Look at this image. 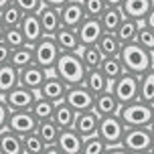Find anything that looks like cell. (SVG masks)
Returning a JSON list of instances; mask_svg holds the SVG:
<instances>
[{"label": "cell", "mask_w": 154, "mask_h": 154, "mask_svg": "<svg viewBox=\"0 0 154 154\" xmlns=\"http://www.w3.org/2000/svg\"><path fill=\"white\" fill-rule=\"evenodd\" d=\"M37 126H38V122L32 118L31 112H10L4 130L24 138V136H29V134H35V132H37Z\"/></svg>", "instance_id": "obj_9"}, {"label": "cell", "mask_w": 154, "mask_h": 154, "mask_svg": "<svg viewBox=\"0 0 154 154\" xmlns=\"http://www.w3.org/2000/svg\"><path fill=\"white\" fill-rule=\"evenodd\" d=\"M109 91L114 93V97L118 100L120 108L138 101V77L130 75V73H124L120 79H116L112 83Z\"/></svg>", "instance_id": "obj_5"}, {"label": "cell", "mask_w": 154, "mask_h": 154, "mask_svg": "<svg viewBox=\"0 0 154 154\" xmlns=\"http://www.w3.org/2000/svg\"><path fill=\"white\" fill-rule=\"evenodd\" d=\"M53 41H55V45H57V49H59V53H79V49H81L77 32L73 29L61 26L53 35Z\"/></svg>", "instance_id": "obj_18"}, {"label": "cell", "mask_w": 154, "mask_h": 154, "mask_svg": "<svg viewBox=\"0 0 154 154\" xmlns=\"http://www.w3.org/2000/svg\"><path fill=\"white\" fill-rule=\"evenodd\" d=\"M10 53H12V51L0 41V67H2V65H8V61H10Z\"/></svg>", "instance_id": "obj_42"}, {"label": "cell", "mask_w": 154, "mask_h": 154, "mask_svg": "<svg viewBox=\"0 0 154 154\" xmlns=\"http://www.w3.org/2000/svg\"><path fill=\"white\" fill-rule=\"evenodd\" d=\"M8 65H12L16 71H23V69H26V67L35 65L32 47L24 45V47H20V49H16V51H12V53H10V61H8Z\"/></svg>", "instance_id": "obj_25"}, {"label": "cell", "mask_w": 154, "mask_h": 154, "mask_svg": "<svg viewBox=\"0 0 154 154\" xmlns=\"http://www.w3.org/2000/svg\"><path fill=\"white\" fill-rule=\"evenodd\" d=\"M138 101L154 106V69L138 77Z\"/></svg>", "instance_id": "obj_24"}, {"label": "cell", "mask_w": 154, "mask_h": 154, "mask_svg": "<svg viewBox=\"0 0 154 154\" xmlns=\"http://www.w3.org/2000/svg\"><path fill=\"white\" fill-rule=\"evenodd\" d=\"M45 144L37 134H29L23 138V154H43Z\"/></svg>", "instance_id": "obj_39"}, {"label": "cell", "mask_w": 154, "mask_h": 154, "mask_svg": "<svg viewBox=\"0 0 154 154\" xmlns=\"http://www.w3.org/2000/svg\"><path fill=\"white\" fill-rule=\"evenodd\" d=\"M59 16H61V26L75 31L77 26L85 20V12H83L81 0H69V2L59 10Z\"/></svg>", "instance_id": "obj_12"}, {"label": "cell", "mask_w": 154, "mask_h": 154, "mask_svg": "<svg viewBox=\"0 0 154 154\" xmlns=\"http://www.w3.org/2000/svg\"><path fill=\"white\" fill-rule=\"evenodd\" d=\"M118 118L124 124V128H148V124L154 118V106L134 101L118 109Z\"/></svg>", "instance_id": "obj_3"}, {"label": "cell", "mask_w": 154, "mask_h": 154, "mask_svg": "<svg viewBox=\"0 0 154 154\" xmlns=\"http://www.w3.org/2000/svg\"><path fill=\"white\" fill-rule=\"evenodd\" d=\"M53 109H55V103L43 100V97H37L29 112L32 114V118H35L37 122H47V120L53 118Z\"/></svg>", "instance_id": "obj_33"}, {"label": "cell", "mask_w": 154, "mask_h": 154, "mask_svg": "<svg viewBox=\"0 0 154 154\" xmlns=\"http://www.w3.org/2000/svg\"><path fill=\"white\" fill-rule=\"evenodd\" d=\"M2 43L10 49V51H16V49H20V47L26 45V41H24L23 32H20V29L16 26V29H6L4 31V35H2Z\"/></svg>", "instance_id": "obj_37"}, {"label": "cell", "mask_w": 154, "mask_h": 154, "mask_svg": "<svg viewBox=\"0 0 154 154\" xmlns=\"http://www.w3.org/2000/svg\"><path fill=\"white\" fill-rule=\"evenodd\" d=\"M85 73H87V69L83 67V63H81L77 53H61L53 67V75L57 79H61L67 87L81 85Z\"/></svg>", "instance_id": "obj_2"}, {"label": "cell", "mask_w": 154, "mask_h": 154, "mask_svg": "<svg viewBox=\"0 0 154 154\" xmlns=\"http://www.w3.org/2000/svg\"><path fill=\"white\" fill-rule=\"evenodd\" d=\"M144 24H146L150 31H154V6H152V10L148 12V16L144 18Z\"/></svg>", "instance_id": "obj_45"}, {"label": "cell", "mask_w": 154, "mask_h": 154, "mask_svg": "<svg viewBox=\"0 0 154 154\" xmlns=\"http://www.w3.org/2000/svg\"><path fill=\"white\" fill-rule=\"evenodd\" d=\"M18 29H20V32H23L24 41H26V45H35L37 41H41V38L45 37L43 35V29H41V23H38L37 14H24L23 20H20V24H18Z\"/></svg>", "instance_id": "obj_20"}, {"label": "cell", "mask_w": 154, "mask_h": 154, "mask_svg": "<svg viewBox=\"0 0 154 154\" xmlns=\"http://www.w3.org/2000/svg\"><path fill=\"white\" fill-rule=\"evenodd\" d=\"M77 55H79V59H81V63H83V67L87 71L100 69L101 61H103V57H101V53L97 51V47H95V45H91V47H81Z\"/></svg>", "instance_id": "obj_31"}, {"label": "cell", "mask_w": 154, "mask_h": 154, "mask_svg": "<svg viewBox=\"0 0 154 154\" xmlns=\"http://www.w3.org/2000/svg\"><path fill=\"white\" fill-rule=\"evenodd\" d=\"M75 32H77V38H79V45L81 47L95 45V43L100 41V37L103 35L101 24H100L97 18H85L83 23L75 29Z\"/></svg>", "instance_id": "obj_13"}, {"label": "cell", "mask_w": 154, "mask_h": 154, "mask_svg": "<svg viewBox=\"0 0 154 154\" xmlns=\"http://www.w3.org/2000/svg\"><path fill=\"white\" fill-rule=\"evenodd\" d=\"M97 47V51L101 53L103 59H112V57H118L120 51H122V45H120V41L116 38V35H109V32H103L100 37V41L95 43Z\"/></svg>", "instance_id": "obj_26"}, {"label": "cell", "mask_w": 154, "mask_h": 154, "mask_svg": "<svg viewBox=\"0 0 154 154\" xmlns=\"http://www.w3.org/2000/svg\"><path fill=\"white\" fill-rule=\"evenodd\" d=\"M118 59H120V63H122V67H124V73H130V75H136V77H142L144 73L154 69L152 53L144 51L136 43L124 45L120 55H118Z\"/></svg>", "instance_id": "obj_1"}, {"label": "cell", "mask_w": 154, "mask_h": 154, "mask_svg": "<svg viewBox=\"0 0 154 154\" xmlns=\"http://www.w3.org/2000/svg\"><path fill=\"white\" fill-rule=\"evenodd\" d=\"M43 2V6H51V8H57V10H61L69 0H41Z\"/></svg>", "instance_id": "obj_44"}, {"label": "cell", "mask_w": 154, "mask_h": 154, "mask_svg": "<svg viewBox=\"0 0 154 154\" xmlns=\"http://www.w3.org/2000/svg\"><path fill=\"white\" fill-rule=\"evenodd\" d=\"M63 101H65L75 114H83V112L93 109L95 97L85 89L83 85H75V87H67V93H65V100Z\"/></svg>", "instance_id": "obj_10"}, {"label": "cell", "mask_w": 154, "mask_h": 154, "mask_svg": "<svg viewBox=\"0 0 154 154\" xmlns=\"http://www.w3.org/2000/svg\"><path fill=\"white\" fill-rule=\"evenodd\" d=\"M100 73L108 79V83H114L116 79H120L124 75V67H122V63H120L118 57H112V59H103L101 61Z\"/></svg>", "instance_id": "obj_32"}, {"label": "cell", "mask_w": 154, "mask_h": 154, "mask_svg": "<svg viewBox=\"0 0 154 154\" xmlns=\"http://www.w3.org/2000/svg\"><path fill=\"white\" fill-rule=\"evenodd\" d=\"M120 146L124 150H128L130 154H142V152H150L152 146V136L148 134L146 128H126L122 136Z\"/></svg>", "instance_id": "obj_6"}, {"label": "cell", "mask_w": 154, "mask_h": 154, "mask_svg": "<svg viewBox=\"0 0 154 154\" xmlns=\"http://www.w3.org/2000/svg\"><path fill=\"white\" fill-rule=\"evenodd\" d=\"M150 154H154V140H152V146H150Z\"/></svg>", "instance_id": "obj_52"}, {"label": "cell", "mask_w": 154, "mask_h": 154, "mask_svg": "<svg viewBox=\"0 0 154 154\" xmlns=\"http://www.w3.org/2000/svg\"><path fill=\"white\" fill-rule=\"evenodd\" d=\"M138 26L140 23L138 20H132V18H124L122 23H120V26H118V31L114 32L116 38L120 41V45H130V43H134L136 41V32H138Z\"/></svg>", "instance_id": "obj_27"}, {"label": "cell", "mask_w": 154, "mask_h": 154, "mask_svg": "<svg viewBox=\"0 0 154 154\" xmlns=\"http://www.w3.org/2000/svg\"><path fill=\"white\" fill-rule=\"evenodd\" d=\"M47 75H49V73L43 71L38 65H31V67H26V69L18 71V85L31 89V91H38L41 85H43V81L47 79Z\"/></svg>", "instance_id": "obj_16"}, {"label": "cell", "mask_w": 154, "mask_h": 154, "mask_svg": "<svg viewBox=\"0 0 154 154\" xmlns=\"http://www.w3.org/2000/svg\"><path fill=\"white\" fill-rule=\"evenodd\" d=\"M138 47H142L144 51L148 53H154V31H150L144 20H140V26H138V32H136V41H134Z\"/></svg>", "instance_id": "obj_36"}, {"label": "cell", "mask_w": 154, "mask_h": 154, "mask_svg": "<svg viewBox=\"0 0 154 154\" xmlns=\"http://www.w3.org/2000/svg\"><path fill=\"white\" fill-rule=\"evenodd\" d=\"M97 20H100V24H101V31L114 35V32L118 31L120 23L124 20V14H122V10H120V8H106V10H103V14H101Z\"/></svg>", "instance_id": "obj_28"}, {"label": "cell", "mask_w": 154, "mask_h": 154, "mask_svg": "<svg viewBox=\"0 0 154 154\" xmlns=\"http://www.w3.org/2000/svg\"><path fill=\"white\" fill-rule=\"evenodd\" d=\"M124 0H103V4H106V8H120L122 6Z\"/></svg>", "instance_id": "obj_47"}, {"label": "cell", "mask_w": 154, "mask_h": 154, "mask_svg": "<svg viewBox=\"0 0 154 154\" xmlns=\"http://www.w3.org/2000/svg\"><path fill=\"white\" fill-rule=\"evenodd\" d=\"M37 18H38V23H41V29H43L45 37H53L55 32L61 29V16H59L57 8L41 6V10L37 12Z\"/></svg>", "instance_id": "obj_17"}, {"label": "cell", "mask_w": 154, "mask_h": 154, "mask_svg": "<svg viewBox=\"0 0 154 154\" xmlns=\"http://www.w3.org/2000/svg\"><path fill=\"white\" fill-rule=\"evenodd\" d=\"M154 0H124L120 10H122L124 18H132V20H144L148 12L152 10Z\"/></svg>", "instance_id": "obj_15"}, {"label": "cell", "mask_w": 154, "mask_h": 154, "mask_svg": "<svg viewBox=\"0 0 154 154\" xmlns=\"http://www.w3.org/2000/svg\"><path fill=\"white\" fill-rule=\"evenodd\" d=\"M87 89V91L91 93L93 97H97L100 93L103 91H108L109 87H112V83H108V79L100 73V69H91V71H87L83 77V83H81Z\"/></svg>", "instance_id": "obj_23"}, {"label": "cell", "mask_w": 154, "mask_h": 154, "mask_svg": "<svg viewBox=\"0 0 154 154\" xmlns=\"http://www.w3.org/2000/svg\"><path fill=\"white\" fill-rule=\"evenodd\" d=\"M108 150V146L103 144V140L95 134L89 138H83V146H81V154H103Z\"/></svg>", "instance_id": "obj_38"}, {"label": "cell", "mask_w": 154, "mask_h": 154, "mask_svg": "<svg viewBox=\"0 0 154 154\" xmlns=\"http://www.w3.org/2000/svg\"><path fill=\"white\" fill-rule=\"evenodd\" d=\"M14 87H18V71L12 65H2L0 67V97L12 91Z\"/></svg>", "instance_id": "obj_30"}, {"label": "cell", "mask_w": 154, "mask_h": 154, "mask_svg": "<svg viewBox=\"0 0 154 154\" xmlns=\"http://www.w3.org/2000/svg\"><path fill=\"white\" fill-rule=\"evenodd\" d=\"M81 4H83L85 18H100L106 10L103 0H81Z\"/></svg>", "instance_id": "obj_40"}, {"label": "cell", "mask_w": 154, "mask_h": 154, "mask_svg": "<svg viewBox=\"0 0 154 154\" xmlns=\"http://www.w3.org/2000/svg\"><path fill=\"white\" fill-rule=\"evenodd\" d=\"M0 154H23V138L8 130L0 132Z\"/></svg>", "instance_id": "obj_29"}, {"label": "cell", "mask_w": 154, "mask_h": 154, "mask_svg": "<svg viewBox=\"0 0 154 154\" xmlns=\"http://www.w3.org/2000/svg\"><path fill=\"white\" fill-rule=\"evenodd\" d=\"M55 146L61 150V154H81L83 138L73 130H61L59 136H57Z\"/></svg>", "instance_id": "obj_19"}, {"label": "cell", "mask_w": 154, "mask_h": 154, "mask_svg": "<svg viewBox=\"0 0 154 154\" xmlns=\"http://www.w3.org/2000/svg\"><path fill=\"white\" fill-rule=\"evenodd\" d=\"M2 35H4V26H2V23H0V41H2Z\"/></svg>", "instance_id": "obj_51"}, {"label": "cell", "mask_w": 154, "mask_h": 154, "mask_svg": "<svg viewBox=\"0 0 154 154\" xmlns=\"http://www.w3.org/2000/svg\"><path fill=\"white\" fill-rule=\"evenodd\" d=\"M65 93H67V85L61 79H57L53 73H49L47 79L43 81V85H41V89L37 91V97H43L51 103H59V101L65 100Z\"/></svg>", "instance_id": "obj_11"}, {"label": "cell", "mask_w": 154, "mask_h": 154, "mask_svg": "<svg viewBox=\"0 0 154 154\" xmlns=\"http://www.w3.org/2000/svg\"><path fill=\"white\" fill-rule=\"evenodd\" d=\"M97 126H100V116L95 114L93 109H89V112H83V114L75 116V122H73L71 130L77 132L81 138H89V136L97 134Z\"/></svg>", "instance_id": "obj_14"}, {"label": "cell", "mask_w": 154, "mask_h": 154, "mask_svg": "<svg viewBox=\"0 0 154 154\" xmlns=\"http://www.w3.org/2000/svg\"><path fill=\"white\" fill-rule=\"evenodd\" d=\"M118 109H120V103L118 100L114 97V93L109 91H103L100 93L95 101H93V112L100 116V118H109V116H118Z\"/></svg>", "instance_id": "obj_21"}, {"label": "cell", "mask_w": 154, "mask_h": 154, "mask_svg": "<svg viewBox=\"0 0 154 154\" xmlns=\"http://www.w3.org/2000/svg\"><path fill=\"white\" fill-rule=\"evenodd\" d=\"M75 112L65 103V101H59V103H55V109H53V118H51V122L61 130H71L73 128V122H75Z\"/></svg>", "instance_id": "obj_22"}, {"label": "cell", "mask_w": 154, "mask_h": 154, "mask_svg": "<svg viewBox=\"0 0 154 154\" xmlns=\"http://www.w3.org/2000/svg\"><path fill=\"white\" fill-rule=\"evenodd\" d=\"M32 53H35V65H38L43 71L51 73L55 67V63L59 59V49L55 45L53 37H43L32 45Z\"/></svg>", "instance_id": "obj_4"}, {"label": "cell", "mask_w": 154, "mask_h": 154, "mask_svg": "<svg viewBox=\"0 0 154 154\" xmlns=\"http://www.w3.org/2000/svg\"><path fill=\"white\" fill-rule=\"evenodd\" d=\"M146 130H148V134H150V136H152V140H154V118H152V122L148 124V128H146Z\"/></svg>", "instance_id": "obj_49"}, {"label": "cell", "mask_w": 154, "mask_h": 154, "mask_svg": "<svg viewBox=\"0 0 154 154\" xmlns=\"http://www.w3.org/2000/svg\"><path fill=\"white\" fill-rule=\"evenodd\" d=\"M124 124L120 122L118 116H109V118H100V126H97V136L103 140V144L108 148L120 146L124 136Z\"/></svg>", "instance_id": "obj_7"}, {"label": "cell", "mask_w": 154, "mask_h": 154, "mask_svg": "<svg viewBox=\"0 0 154 154\" xmlns=\"http://www.w3.org/2000/svg\"><path fill=\"white\" fill-rule=\"evenodd\" d=\"M43 154H61V150H59V148L55 146V144H51V146H45Z\"/></svg>", "instance_id": "obj_48"}, {"label": "cell", "mask_w": 154, "mask_h": 154, "mask_svg": "<svg viewBox=\"0 0 154 154\" xmlns=\"http://www.w3.org/2000/svg\"><path fill=\"white\" fill-rule=\"evenodd\" d=\"M0 100L8 108V112H29L37 100V91H31V89L18 85L12 91H8L6 95H2Z\"/></svg>", "instance_id": "obj_8"}, {"label": "cell", "mask_w": 154, "mask_h": 154, "mask_svg": "<svg viewBox=\"0 0 154 154\" xmlns=\"http://www.w3.org/2000/svg\"><path fill=\"white\" fill-rule=\"evenodd\" d=\"M152 57H154V53H152Z\"/></svg>", "instance_id": "obj_54"}, {"label": "cell", "mask_w": 154, "mask_h": 154, "mask_svg": "<svg viewBox=\"0 0 154 154\" xmlns=\"http://www.w3.org/2000/svg\"><path fill=\"white\" fill-rule=\"evenodd\" d=\"M103 154H130L128 150H124L122 146H112V148H108Z\"/></svg>", "instance_id": "obj_46"}, {"label": "cell", "mask_w": 154, "mask_h": 154, "mask_svg": "<svg viewBox=\"0 0 154 154\" xmlns=\"http://www.w3.org/2000/svg\"><path fill=\"white\" fill-rule=\"evenodd\" d=\"M142 154H150V152H142Z\"/></svg>", "instance_id": "obj_53"}, {"label": "cell", "mask_w": 154, "mask_h": 154, "mask_svg": "<svg viewBox=\"0 0 154 154\" xmlns=\"http://www.w3.org/2000/svg\"><path fill=\"white\" fill-rule=\"evenodd\" d=\"M23 16H24L23 12L10 2V4L0 12V23L4 26V31H6V29H16V26L20 24V20H23Z\"/></svg>", "instance_id": "obj_35"}, {"label": "cell", "mask_w": 154, "mask_h": 154, "mask_svg": "<svg viewBox=\"0 0 154 154\" xmlns=\"http://www.w3.org/2000/svg\"><path fill=\"white\" fill-rule=\"evenodd\" d=\"M12 4L23 14H37L38 10H41V6H43L41 0H12Z\"/></svg>", "instance_id": "obj_41"}, {"label": "cell", "mask_w": 154, "mask_h": 154, "mask_svg": "<svg viewBox=\"0 0 154 154\" xmlns=\"http://www.w3.org/2000/svg\"><path fill=\"white\" fill-rule=\"evenodd\" d=\"M10 2H12V0H0V12H2V10H4V8H6Z\"/></svg>", "instance_id": "obj_50"}, {"label": "cell", "mask_w": 154, "mask_h": 154, "mask_svg": "<svg viewBox=\"0 0 154 154\" xmlns=\"http://www.w3.org/2000/svg\"><path fill=\"white\" fill-rule=\"evenodd\" d=\"M37 134L38 138L43 140V144L45 146H51V144H55L57 142V136H59V128L55 126L51 120H47V122H38L37 126Z\"/></svg>", "instance_id": "obj_34"}, {"label": "cell", "mask_w": 154, "mask_h": 154, "mask_svg": "<svg viewBox=\"0 0 154 154\" xmlns=\"http://www.w3.org/2000/svg\"><path fill=\"white\" fill-rule=\"evenodd\" d=\"M8 114H10V112H8V108L4 106V103H2V100H0V132H2L4 128H6V120H8Z\"/></svg>", "instance_id": "obj_43"}]
</instances>
